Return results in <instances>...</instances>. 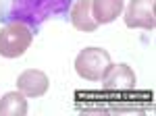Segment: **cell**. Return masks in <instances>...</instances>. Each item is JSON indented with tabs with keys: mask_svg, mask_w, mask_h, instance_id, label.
<instances>
[{
	"mask_svg": "<svg viewBox=\"0 0 156 116\" xmlns=\"http://www.w3.org/2000/svg\"><path fill=\"white\" fill-rule=\"evenodd\" d=\"M102 85L110 91H129L135 87V73L129 64L121 62V64H110L104 77L100 79Z\"/></svg>",
	"mask_w": 156,
	"mask_h": 116,
	"instance_id": "obj_5",
	"label": "cell"
},
{
	"mask_svg": "<svg viewBox=\"0 0 156 116\" xmlns=\"http://www.w3.org/2000/svg\"><path fill=\"white\" fill-rule=\"evenodd\" d=\"M156 0H131L125 9V25L129 29H148L156 27Z\"/></svg>",
	"mask_w": 156,
	"mask_h": 116,
	"instance_id": "obj_4",
	"label": "cell"
},
{
	"mask_svg": "<svg viewBox=\"0 0 156 116\" xmlns=\"http://www.w3.org/2000/svg\"><path fill=\"white\" fill-rule=\"evenodd\" d=\"M92 12L98 25H106L123 12V0H92Z\"/></svg>",
	"mask_w": 156,
	"mask_h": 116,
	"instance_id": "obj_8",
	"label": "cell"
},
{
	"mask_svg": "<svg viewBox=\"0 0 156 116\" xmlns=\"http://www.w3.org/2000/svg\"><path fill=\"white\" fill-rule=\"evenodd\" d=\"M48 77L46 73L36 69H27L17 77V89L23 93L25 97H42L44 93L48 91Z\"/></svg>",
	"mask_w": 156,
	"mask_h": 116,
	"instance_id": "obj_6",
	"label": "cell"
},
{
	"mask_svg": "<svg viewBox=\"0 0 156 116\" xmlns=\"http://www.w3.org/2000/svg\"><path fill=\"white\" fill-rule=\"evenodd\" d=\"M110 64H112L110 54H108L104 48L90 46V48H83V50L77 54V58H75V73H77L81 79L98 83L104 77V73L108 70Z\"/></svg>",
	"mask_w": 156,
	"mask_h": 116,
	"instance_id": "obj_3",
	"label": "cell"
},
{
	"mask_svg": "<svg viewBox=\"0 0 156 116\" xmlns=\"http://www.w3.org/2000/svg\"><path fill=\"white\" fill-rule=\"evenodd\" d=\"M69 19L77 31H96L98 23L92 12V0H75L69 9Z\"/></svg>",
	"mask_w": 156,
	"mask_h": 116,
	"instance_id": "obj_7",
	"label": "cell"
},
{
	"mask_svg": "<svg viewBox=\"0 0 156 116\" xmlns=\"http://www.w3.org/2000/svg\"><path fill=\"white\" fill-rule=\"evenodd\" d=\"M34 31L25 23H4L0 27V56L19 58L29 50L34 42Z\"/></svg>",
	"mask_w": 156,
	"mask_h": 116,
	"instance_id": "obj_2",
	"label": "cell"
},
{
	"mask_svg": "<svg viewBox=\"0 0 156 116\" xmlns=\"http://www.w3.org/2000/svg\"><path fill=\"white\" fill-rule=\"evenodd\" d=\"M75 0H0V23H25L37 29L50 19H62Z\"/></svg>",
	"mask_w": 156,
	"mask_h": 116,
	"instance_id": "obj_1",
	"label": "cell"
},
{
	"mask_svg": "<svg viewBox=\"0 0 156 116\" xmlns=\"http://www.w3.org/2000/svg\"><path fill=\"white\" fill-rule=\"evenodd\" d=\"M27 100L21 91H9L0 97V116H25Z\"/></svg>",
	"mask_w": 156,
	"mask_h": 116,
	"instance_id": "obj_9",
	"label": "cell"
}]
</instances>
